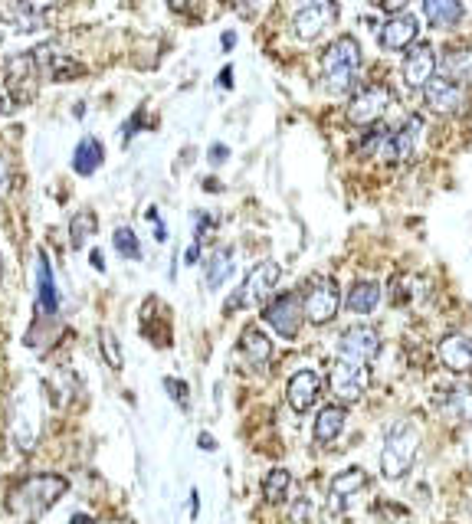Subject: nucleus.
Here are the masks:
<instances>
[{
	"label": "nucleus",
	"mask_w": 472,
	"mask_h": 524,
	"mask_svg": "<svg viewBox=\"0 0 472 524\" xmlns=\"http://www.w3.org/2000/svg\"><path fill=\"white\" fill-rule=\"evenodd\" d=\"M69 482L63 475H53V472H40V475H30V479H23L20 485L10 488L7 495V515L17 518L23 524H33L40 521L46 511H50L59 498L66 495Z\"/></svg>",
	"instance_id": "f257e3e1"
},
{
	"label": "nucleus",
	"mask_w": 472,
	"mask_h": 524,
	"mask_svg": "<svg viewBox=\"0 0 472 524\" xmlns=\"http://www.w3.org/2000/svg\"><path fill=\"white\" fill-rule=\"evenodd\" d=\"M417 452H420V430L417 423L410 420H397L391 430L384 436V449H381V472L384 479H404V475L413 469L417 462Z\"/></svg>",
	"instance_id": "f03ea898"
},
{
	"label": "nucleus",
	"mask_w": 472,
	"mask_h": 524,
	"mask_svg": "<svg viewBox=\"0 0 472 524\" xmlns=\"http://www.w3.org/2000/svg\"><path fill=\"white\" fill-rule=\"evenodd\" d=\"M361 73V46L354 37H338L322 53V82L328 92H351Z\"/></svg>",
	"instance_id": "7ed1b4c3"
},
{
	"label": "nucleus",
	"mask_w": 472,
	"mask_h": 524,
	"mask_svg": "<svg viewBox=\"0 0 472 524\" xmlns=\"http://www.w3.org/2000/svg\"><path fill=\"white\" fill-rule=\"evenodd\" d=\"M279 279H282L279 262H273V259L259 262V266H253L250 272H246V279H243L240 289L233 292V299L227 302V312H236V308L266 305L269 299H273V292L279 289Z\"/></svg>",
	"instance_id": "20e7f679"
},
{
	"label": "nucleus",
	"mask_w": 472,
	"mask_h": 524,
	"mask_svg": "<svg viewBox=\"0 0 472 524\" xmlns=\"http://www.w3.org/2000/svg\"><path fill=\"white\" fill-rule=\"evenodd\" d=\"M302 299V318L312 321V325H328V321H335L338 308H341V292H338V282L328 279V276H318L309 282V289Z\"/></svg>",
	"instance_id": "39448f33"
},
{
	"label": "nucleus",
	"mask_w": 472,
	"mask_h": 524,
	"mask_svg": "<svg viewBox=\"0 0 472 524\" xmlns=\"http://www.w3.org/2000/svg\"><path fill=\"white\" fill-rule=\"evenodd\" d=\"M335 20H338L335 0H299V7H295L292 14V33L302 43H312L322 37Z\"/></svg>",
	"instance_id": "423d86ee"
},
{
	"label": "nucleus",
	"mask_w": 472,
	"mask_h": 524,
	"mask_svg": "<svg viewBox=\"0 0 472 524\" xmlns=\"http://www.w3.org/2000/svg\"><path fill=\"white\" fill-rule=\"evenodd\" d=\"M394 105V92L374 82V86H364L351 95L348 102V122L351 125H377L384 118V112Z\"/></svg>",
	"instance_id": "0eeeda50"
},
{
	"label": "nucleus",
	"mask_w": 472,
	"mask_h": 524,
	"mask_svg": "<svg viewBox=\"0 0 472 524\" xmlns=\"http://www.w3.org/2000/svg\"><path fill=\"white\" fill-rule=\"evenodd\" d=\"M420 138H423V118L420 115H410L400 128H391L384 138V148L377 154V161L384 164H404L410 161L413 154L420 148Z\"/></svg>",
	"instance_id": "6e6552de"
},
{
	"label": "nucleus",
	"mask_w": 472,
	"mask_h": 524,
	"mask_svg": "<svg viewBox=\"0 0 472 524\" xmlns=\"http://www.w3.org/2000/svg\"><path fill=\"white\" fill-rule=\"evenodd\" d=\"M4 82H7L10 102L27 105L33 95H37V82H40V69L33 63V56L30 53L10 56L4 66Z\"/></svg>",
	"instance_id": "1a4fd4ad"
},
{
	"label": "nucleus",
	"mask_w": 472,
	"mask_h": 524,
	"mask_svg": "<svg viewBox=\"0 0 472 524\" xmlns=\"http://www.w3.org/2000/svg\"><path fill=\"white\" fill-rule=\"evenodd\" d=\"M263 318L279 338L292 341L302 328V299L295 292H282V295H276V299L266 302Z\"/></svg>",
	"instance_id": "9d476101"
},
{
	"label": "nucleus",
	"mask_w": 472,
	"mask_h": 524,
	"mask_svg": "<svg viewBox=\"0 0 472 524\" xmlns=\"http://www.w3.org/2000/svg\"><path fill=\"white\" fill-rule=\"evenodd\" d=\"M381 354V335L371 325H351L345 328V335L338 338V361L351 364H368Z\"/></svg>",
	"instance_id": "9b49d317"
},
{
	"label": "nucleus",
	"mask_w": 472,
	"mask_h": 524,
	"mask_svg": "<svg viewBox=\"0 0 472 524\" xmlns=\"http://www.w3.org/2000/svg\"><path fill=\"white\" fill-rule=\"evenodd\" d=\"M328 387L341 403H354L364 397V390L371 387V371L368 364H351V361H335L332 374H328Z\"/></svg>",
	"instance_id": "f8f14e48"
},
{
	"label": "nucleus",
	"mask_w": 472,
	"mask_h": 524,
	"mask_svg": "<svg viewBox=\"0 0 472 524\" xmlns=\"http://www.w3.org/2000/svg\"><path fill=\"white\" fill-rule=\"evenodd\" d=\"M423 102H427L436 115H459L469 105V92L459 86V82L436 73L427 86H423Z\"/></svg>",
	"instance_id": "ddd939ff"
},
{
	"label": "nucleus",
	"mask_w": 472,
	"mask_h": 524,
	"mask_svg": "<svg viewBox=\"0 0 472 524\" xmlns=\"http://www.w3.org/2000/svg\"><path fill=\"white\" fill-rule=\"evenodd\" d=\"M364 488H368V472L364 469L351 466L345 472H338L332 485H328V511H332V515H345Z\"/></svg>",
	"instance_id": "4468645a"
},
{
	"label": "nucleus",
	"mask_w": 472,
	"mask_h": 524,
	"mask_svg": "<svg viewBox=\"0 0 472 524\" xmlns=\"http://www.w3.org/2000/svg\"><path fill=\"white\" fill-rule=\"evenodd\" d=\"M436 76V53L430 43H413L407 46L404 56V82L410 89H423Z\"/></svg>",
	"instance_id": "2eb2a0df"
},
{
	"label": "nucleus",
	"mask_w": 472,
	"mask_h": 524,
	"mask_svg": "<svg viewBox=\"0 0 472 524\" xmlns=\"http://www.w3.org/2000/svg\"><path fill=\"white\" fill-rule=\"evenodd\" d=\"M318 397H322V377H318L315 371H295L289 377V384H286V400H289V407L295 413H305V410H312Z\"/></svg>",
	"instance_id": "dca6fc26"
},
{
	"label": "nucleus",
	"mask_w": 472,
	"mask_h": 524,
	"mask_svg": "<svg viewBox=\"0 0 472 524\" xmlns=\"http://www.w3.org/2000/svg\"><path fill=\"white\" fill-rule=\"evenodd\" d=\"M236 351H240L243 364L250 367V371H266V367L273 364V341H269L256 325L243 328V335H240V344H236Z\"/></svg>",
	"instance_id": "f3484780"
},
{
	"label": "nucleus",
	"mask_w": 472,
	"mask_h": 524,
	"mask_svg": "<svg viewBox=\"0 0 472 524\" xmlns=\"http://www.w3.org/2000/svg\"><path fill=\"white\" fill-rule=\"evenodd\" d=\"M417 33H420L417 17H410V14H394V17L381 27V46H384V50H391V53L407 50V46L417 43Z\"/></svg>",
	"instance_id": "a211bd4d"
},
{
	"label": "nucleus",
	"mask_w": 472,
	"mask_h": 524,
	"mask_svg": "<svg viewBox=\"0 0 472 524\" xmlns=\"http://www.w3.org/2000/svg\"><path fill=\"white\" fill-rule=\"evenodd\" d=\"M440 361L446 371L469 374L472 371V338L466 335H446L440 341Z\"/></svg>",
	"instance_id": "6ab92c4d"
},
{
	"label": "nucleus",
	"mask_w": 472,
	"mask_h": 524,
	"mask_svg": "<svg viewBox=\"0 0 472 524\" xmlns=\"http://www.w3.org/2000/svg\"><path fill=\"white\" fill-rule=\"evenodd\" d=\"M37 308L46 318L59 312V289H56L53 266L46 253H37Z\"/></svg>",
	"instance_id": "aec40b11"
},
{
	"label": "nucleus",
	"mask_w": 472,
	"mask_h": 524,
	"mask_svg": "<svg viewBox=\"0 0 472 524\" xmlns=\"http://www.w3.org/2000/svg\"><path fill=\"white\" fill-rule=\"evenodd\" d=\"M436 73L459 82L466 92L472 89V50L466 46H456V50H446L443 59H436Z\"/></svg>",
	"instance_id": "412c9836"
},
{
	"label": "nucleus",
	"mask_w": 472,
	"mask_h": 524,
	"mask_svg": "<svg viewBox=\"0 0 472 524\" xmlns=\"http://www.w3.org/2000/svg\"><path fill=\"white\" fill-rule=\"evenodd\" d=\"M345 423H348V410L341 407V403H328V407H322L315 416V430H312L315 443H322V446L335 443V439L345 433Z\"/></svg>",
	"instance_id": "4be33fe9"
},
{
	"label": "nucleus",
	"mask_w": 472,
	"mask_h": 524,
	"mask_svg": "<svg viewBox=\"0 0 472 524\" xmlns=\"http://www.w3.org/2000/svg\"><path fill=\"white\" fill-rule=\"evenodd\" d=\"M377 305H381V285H377L374 279L354 282L345 295V308L354 315H371Z\"/></svg>",
	"instance_id": "5701e85b"
},
{
	"label": "nucleus",
	"mask_w": 472,
	"mask_h": 524,
	"mask_svg": "<svg viewBox=\"0 0 472 524\" xmlns=\"http://www.w3.org/2000/svg\"><path fill=\"white\" fill-rule=\"evenodd\" d=\"M423 14H427L430 27L436 30H450L456 27L459 20H463V4L459 0H423Z\"/></svg>",
	"instance_id": "b1692460"
},
{
	"label": "nucleus",
	"mask_w": 472,
	"mask_h": 524,
	"mask_svg": "<svg viewBox=\"0 0 472 524\" xmlns=\"http://www.w3.org/2000/svg\"><path fill=\"white\" fill-rule=\"evenodd\" d=\"M102 161H105V148H102V141H96V138H82L76 145V151H73V171L79 177L96 174L102 168Z\"/></svg>",
	"instance_id": "393cba45"
},
{
	"label": "nucleus",
	"mask_w": 472,
	"mask_h": 524,
	"mask_svg": "<svg viewBox=\"0 0 472 524\" xmlns=\"http://www.w3.org/2000/svg\"><path fill=\"white\" fill-rule=\"evenodd\" d=\"M37 439H40V426H37V420H33V410L27 407V403H20V407L14 410V446L20 452H33Z\"/></svg>",
	"instance_id": "a878e982"
},
{
	"label": "nucleus",
	"mask_w": 472,
	"mask_h": 524,
	"mask_svg": "<svg viewBox=\"0 0 472 524\" xmlns=\"http://www.w3.org/2000/svg\"><path fill=\"white\" fill-rule=\"evenodd\" d=\"M233 249H217L214 256L207 259V289H220L223 282H227L230 276H233Z\"/></svg>",
	"instance_id": "bb28decb"
},
{
	"label": "nucleus",
	"mask_w": 472,
	"mask_h": 524,
	"mask_svg": "<svg viewBox=\"0 0 472 524\" xmlns=\"http://www.w3.org/2000/svg\"><path fill=\"white\" fill-rule=\"evenodd\" d=\"M96 230H99L96 213L82 210V213H76L73 220H69V243H73V249H82L92 240V236H96Z\"/></svg>",
	"instance_id": "cd10ccee"
},
{
	"label": "nucleus",
	"mask_w": 472,
	"mask_h": 524,
	"mask_svg": "<svg viewBox=\"0 0 472 524\" xmlns=\"http://www.w3.org/2000/svg\"><path fill=\"white\" fill-rule=\"evenodd\" d=\"M292 492V475L286 469H273L266 475V482H263V495H266V502L269 505H282L289 498Z\"/></svg>",
	"instance_id": "c85d7f7f"
},
{
	"label": "nucleus",
	"mask_w": 472,
	"mask_h": 524,
	"mask_svg": "<svg viewBox=\"0 0 472 524\" xmlns=\"http://www.w3.org/2000/svg\"><path fill=\"white\" fill-rule=\"evenodd\" d=\"M112 243H115V253L122 256V259H141V243H138V236L132 226H118V230L112 233Z\"/></svg>",
	"instance_id": "c756f323"
},
{
	"label": "nucleus",
	"mask_w": 472,
	"mask_h": 524,
	"mask_svg": "<svg viewBox=\"0 0 472 524\" xmlns=\"http://www.w3.org/2000/svg\"><path fill=\"white\" fill-rule=\"evenodd\" d=\"M46 390H50L53 407H66V403L73 400V374H69V371H56L50 377V384H46Z\"/></svg>",
	"instance_id": "7c9ffc66"
},
{
	"label": "nucleus",
	"mask_w": 472,
	"mask_h": 524,
	"mask_svg": "<svg viewBox=\"0 0 472 524\" xmlns=\"http://www.w3.org/2000/svg\"><path fill=\"white\" fill-rule=\"evenodd\" d=\"M99 351H102L105 364H109L112 371H122L125 357H122V344H118L115 331H109V328H102V331H99Z\"/></svg>",
	"instance_id": "2f4dec72"
},
{
	"label": "nucleus",
	"mask_w": 472,
	"mask_h": 524,
	"mask_svg": "<svg viewBox=\"0 0 472 524\" xmlns=\"http://www.w3.org/2000/svg\"><path fill=\"white\" fill-rule=\"evenodd\" d=\"M17 10H7V20L14 23V27L20 33H33L43 23V14H37V10H30V7H23V4H14Z\"/></svg>",
	"instance_id": "473e14b6"
},
{
	"label": "nucleus",
	"mask_w": 472,
	"mask_h": 524,
	"mask_svg": "<svg viewBox=\"0 0 472 524\" xmlns=\"http://www.w3.org/2000/svg\"><path fill=\"white\" fill-rule=\"evenodd\" d=\"M292 524H318V511L312 505V498H299L292 505Z\"/></svg>",
	"instance_id": "72a5a7b5"
},
{
	"label": "nucleus",
	"mask_w": 472,
	"mask_h": 524,
	"mask_svg": "<svg viewBox=\"0 0 472 524\" xmlns=\"http://www.w3.org/2000/svg\"><path fill=\"white\" fill-rule=\"evenodd\" d=\"M164 387H168V393L177 400V407H181V410L191 407V393H187V384H184V380L168 377V380H164Z\"/></svg>",
	"instance_id": "f704fd0d"
},
{
	"label": "nucleus",
	"mask_w": 472,
	"mask_h": 524,
	"mask_svg": "<svg viewBox=\"0 0 472 524\" xmlns=\"http://www.w3.org/2000/svg\"><path fill=\"white\" fill-rule=\"evenodd\" d=\"M10 190H14V168H10V161L0 154V200L10 197Z\"/></svg>",
	"instance_id": "c9c22d12"
},
{
	"label": "nucleus",
	"mask_w": 472,
	"mask_h": 524,
	"mask_svg": "<svg viewBox=\"0 0 472 524\" xmlns=\"http://www.w3.org/2000/svg\"><path fill=\"white\" fill-rule=\"evenodd\" d=\"M145 220H151V226H155V236H158V243H164V240H168V230H164V223H161V217H158V210H155V207H148Z\"/></svg>",
	"instance_id": "e433bc0d"
},
{
	"label": "nucleus",
	"mask_w": 472,
	"mask_h": 524,
	"mask_svg": "<svg viewBox=\"0 0 472 524\" xmlns=\"http://www.w3.org/2000/svg\"><path fill=\"white\" fill-rule=\"evenodd\" d=\"M410 4V0H381V10H384V14H404V7Z\"/></svg>",
	"instance_id": "4c0bfd02"
},
{
	"label": "nucleus",
	"mask_w": 472,
	"mask_h": 524,
	"mask_svg": "<svg viewBox=\"0 0 472 524\" xmlns=\"http://www.w3.org/2000/svg\"><path fill=\"white\" fill-rule=\"evenodd\" d=\"M17 4H23V7L37 10V14H43V10H50L53 4H59V0H17Z\"/></svg>",
	"instance_id": "58836bf2"
},
{
	"label": "nucleus",
	"mask_w": 472,
	"mask_h": 524,
	"mask_svg": "<svg viewBox=\"0 0 472 524\" xmlns=\"http://www.w3.org/2000/svg\"><path fill=\"white\" fill-rule=\"evenodd\" d=\"M168 7L177 10V14H187V10L197 7V0H168Z\"/></svg>",
	"instance_id": "ea45409f"
},
{
	"label": "nucleus",
	"mask_w": 472,
	"mask_h": 524,
	"mask_svg": "<svg viewBox=\"0 0 472 524\" xmlns=\"http://www.w3.org/2000/svg\"><path fill=\"white\" fill-rule=\"evenodd\" d=\"M230 158V151L227 148H223V145H214V148H210V161H214V164H220V161H227Z\"/></svg>",
	"instance_id": "a19ab883"
},
{
	"label": "nucleus",
	"mask_w": 472,
	"mask_h": 524,
	"mask_svg": "<svg viewBox=\"0 0 472 524\" xmlns=\"http://www.w3.org/2000/svg\"><path fill=\"white\" fill-rule=\"evenodd\" d=\"M89 262H92V269L105 272V256L99 253V249H92V253H89Z\"/></svg>",
	"instance_id": "79ce46f5"
},
{
	"label": "nucleus",
	"mask_w": 472,
	"mask_h": 524,
	"mask_svg": "<svg viewBox=\"0 0 472 524\" xmlns=\"http://www.w3.org/2000/svg\"><path fill=\"white\" fill-rule=\"evenodd\" d=\"M230 82H233V69L227 66V69H223V73H220V86H223V89H230Z\"/></svg>",
	"instance_id": "37998d69"
},
{
	"label": "nucleus",
	"mask_w": 472,
	"mask_h": 524,
	"mask_svg": "<svg viewBox=\"0 0 472 524\" xmlns=\"http://www.w3.org/2000/svg\"><path fill=\"white\" fill-rule=\"evenodd\" d=\"M184 259H187V262H197V259H200V240H197L191 249H187V256H184Z\"/></svg>",
	"instance_id": "c03bdc74"
},
{
	"label": "nucleus",
	"mask_w": 472,
	"mask_h": 524,
	"mask_svg": "<svg viewBox=\"0 0 472 524\" xmlns=\"http://www.w3.org/2000/svg\"><path fill=\"white\" fill-rule=\"evenodd\" d=\"M230 4H233V7H240V10H250V7L256 4V0H230Z\"/></svg>",
	"instance_id": "a18cd8bd"
},
{
	"label": "nucleus",
	"mask_w": 472,
	"mask_h": 524,
	"mask_svg": "<svg viewBox=\"0 0 472 524\" xmlns=\"http://www.w3.org/2000/svg\"><path fill=\"white\" fill-rule=\"evenodd\" d=\"M233 43H236L233 33H223V50H233Z\"/></svg>",
	"instance_id": "49530a36"
},
{
	"label": "nucleus",
	"mask_w": 472,
	"mask_h": 524,
	"mask_svg": "<svg viewBox=\"0 0 472 524\" xmlns=\"http://www.w3.org/2000/svg\"><path fill=\"white\" fill-rule=\"evenodd\" d=\"M73 524H89V518H86V515H79V518H76Z\"/></svg>",
	"instance_id": "de8ad7c7"
},
{
	"label": "nucleus",
	"mask_w": 472,
	"mask_h": 524,
	"mask_svg": "<svg viewBox=\"0 0 472 524\" xmlns=\"http://www.w3.org/2000/svg\"><path fill=\"white\" fill-rule=\"evenodd\" d=\"M109 524H132V521H125V518H115V521H109Z\"/></svg>",
	"instance_id": "09e8293b"
},
{
	"label": "nucleus",
	"mask_w": 472,
	"mask_h": 524,
	"mask_svg": "<svg viewBox=\"0 0 472 524\" xmlns=\"http://www.w3.org/2000/svg\"><path fill=\"white\" fill-rule=\"evenodd\" d=\"M0 279H4V256H0Z\"/></svg>",
	"instance_id": "8fccbe9b"
}]
</instances>
